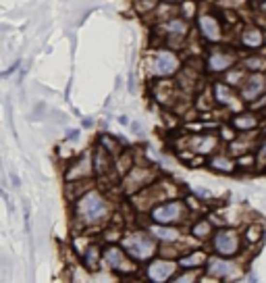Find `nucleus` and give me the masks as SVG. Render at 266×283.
Masks as SVG:
<instances>
[{
    "instance_id": "f257e3e1",
    "label": "nucleus",
    "mask_w": 266,
    "mask_h": 283,
    "mask_svg": "<svg viewBox=\"0 0 266 283\" xmlns=\"http://www.w3.org/2000/svg\"><path fill=\"white\" fill-rule=\"evenodd\" d=\"M77 212H79V217L83 221H88V223H98V221H102L104 217H106L108 204H106V200H104L100 194L89 192L88 196H83L79 200Z\"/></svg>"
},
{
    "instance_id": "f03ea898",
    "label": "nucleus",
    "mask_w": 266,
    "mask_h": 283,
    "mask_svg": "<svg viewBox=\"0 0 266 283\" xmlns=\"http://www.w3.org/2000/svg\"><path fill=\"white\" fill-rule=\"evenodd\" d=\"M123 246H125V250L129 252V256L135 258V260H148L154 254V250H156L154 239H150L148 236H144V233H133V236H127L123 239Z\"/></svg>"
},
{
    "instance_id": "7ed1b4c3",
    "label": "nucleus",
    "mask_w": 266,
    "mask_h": 283,
    "mask_svg": "<svg viewBox=\"0 0 266 283\" xmlns=\"http://www.w3.org/2000/svg\"><path fill=\"white\" fill-rule=\"evenodd\" d=\"M181 215H183V204L181 202H166V204H160L158 209L152 210L154 221H158V223H163V225L179 221Z\"/></svg>"
},
{
    "instance_id": "20e7f679",
    "label": "nucleus",
    "mask_w": 266,
    "mask_h": 283,
    "mask_svg": "<svg viewBox=\"0 0 266 283\" xmlns=\"http://www.w3.org/2000/svg\"><path fill=\"white\" fill-rule=\"evenodd\" d=\"M214 248H216V252H221V254H235L239 250V239H237L233 231L222 229L214 236Z\"/></svg>"
},
{
    "instance_id": "39448f33",
    "label": "nucleus",
    "mask_w": 266,
    "mask_h": 283,
    "mask_svg": "<svg viewBox=\"0 0 266 283\" xmlns=\"http://www.w3.org/2000/svg\"><path fill=\"white\" fill-rule=\"evenodd\" d=\"M179 67V60L173 52H158L154 59V73L156 75H173Z\"/></svg>"
},
{
    "instance_id": "423d86ee",
    "label": "nucleus",
    "mask_w": 266,
    "mask_h": 283,
    "mask_svg": "<svg viewBox=\"0 0 266 283\" xmlns=\"http://www.w3.org/2000/svg\"><path fill=\"white\" fill-rule=\"evenodd\" d=\"M264 89H266L264 75L254 73V75H250V79L246 81V86H243V98L250 100V102H254V100H258L264 94Z\"/></svg>"
},
{
    "instance_id": "0eeeda50",
    "label": "nucleus",
    "mask_w": 266,
    "mask_h": 283,
    "mask_svg": "<svg viewBox=\"0 0 266 283\" xmlns=\"http://www.w3.org/2000/svg\"><path fill=\"white\" fill-rule=\"evenodd\" d=\"M175 273V262L166 260H156L148 267V277L154 281H166Z\"/></svg>"
},
{
    "instance_id": "6e6552de",
    "label": "nucleus",
    "mask_w": 266,
    "mask_h": 283,
    "mask_svg": "<svg viewBox=\"0 0 266 283\" xmlns=\"http://www.w3.org/2000/svg\"><path fill=\"white\" fill-rule=\"evenodd\" d=\"M208 273L212 275V277H233L237 273V267L233 262H227L221 258H210L208 260Z\"/></svg>"
},
{
    "instance_id": "1a4fd4ad",
    "label": "nucleus",
    "mask_w": 266,
    "mask_h": 283,
    "mask_svg": "<svg viewBox=\"0 0 266 283\" xmlns=\"http://www.w3.org/2000/svg\"><path fill=\"white\" fill-rule=\"evenodd\" d=\"M198 25H200V30H202V33L210 40V42H216V40L221 38V30H219V23H216V19L214 17H210V15H202L200 17V21H198Z\"/></svg>"
},
{
    "instance_id": "9d476101",
    "label": "nucleus",
    "mask_w": 266,
    "mask_h": 283,
    "mask_svg": "<svg viewBox=\"0 0 266 283\" xmlns=\"http://www.w3.org/2000/svg\"><path fill=\"white\" fill-rule=\"evenodd\" d=\"M106 262L115 271H129V265L125 262V256L118 248H108L106 250Z\"/></svg>"
},
{
    "instance_id": "9b49d317",
    "label": "nucleus",
    "mask_w": 266,
    "mask_h": 283,
    "mask_svg": "<svg viewBox=\"0 0 266 283\" xmlns=\"http://www.w3.org/2000/svg\"><path fill=\"white\" fill-rule=\"evenodd\" d=\"M233 60H235V57H231V54H212L208 60V67H210V71H222Z\"/></svg>"
},
{
    "instance_id": "f8f14e48",
    "label": "nucleus",
    "mask_w": 266,
    "mask_h": 283,
    "mask_svg": "<svg viewBox=\"0 0 266 283\" xmlns=\"http://www.w3.org/2000/svg\"><path fill=\"white\" fill-rule=\"evenodd\" d=\"M150 231L163 241H175L179 238V229H173V227H158L156 225V227H152Z\"/></svg>"
},
{
    "instance_id": "ddd939ff",
    "label": "nucleus",
    "mask_w": 266,
    "mask_h": 283,
    "mask_svg": "<svg viewBox=\"0 0 266 283\" xmlns=\"http://www.w3.org/2000/svg\"><path fill=\"white\" fill-rule=\"evenodd\" d=\"M262 33L258 31V30H254V27H251V30H248L246 33H243V44L246 46H250V48H256V46H260L262 44Z\"/></svg>"
},
{
    "instance_id": "4468645a",
    "label": "nucleus",
    "mask_w": 266,
    "mask_h": 283,
    "mask_svg": "<svg viewBox=\"0 0 266 283\" xmlns=\"http://www.w3.org/2000/svg\"><path fill=\"white\" fill-rule=\"evenodd\" d=\"M88 173H89V158H81L79 164H77L75 169H71V173L67 175V179H75V177H81Z\"/></svg>"
},
{
    "instance_id": "2eb2a0df",
    "label": "nucleus",
    "mask_w": 266,
    "mask_h": 283,
    "mask_svg": "<svg viewBox=\"0 0 266 283\" xmlns=\"http://www.w3.org/2000/svg\"><path fill=\"white\" fill-rule=\"evenodd\" d=\"M233 125L237 129H251V127H256V117H250V115L237 117V119L233 121Z\"/></svg>"
},
{
    "instance_id": "dca6fc26",
    "label": "nucleus",
    "mask_w": 266,
    "mask_h": 283,
    "mask_svg": "<svg viewBox=\"0 0 266 283\" xmlns=\"http://www.w3.org/2000/svg\"><path fill=\"white\" fill-rule=\"evenodd\" d=\"M202 262H204V254L193 252V254H190V256L181 258V267H195V265H202Z\"/></svg>"
},
{
    "instance_id": "f3484780",
    "label": "nucleus",
    "mask_w": 266,
    "mask_h": 283,
    "mask_svg": "<svg viewBox=\"0 0 266 283\" xmlns=\"http://www.w3.org/2000/svg\"><path fill=\"white\" fill-rule=\"evenodd\" d=\"M216 144V140L214 137H202V142H198L195 144V150H198V152H210V150H212V146Z\"/></svg>"
},
{
    "instance_id": "a211bd4d",
    "label": "nucleus",
    "mask_w": 266,
    "mask_h": 283,
    "mask_svg": "<svg viewBox=\"0 0 266 283\" xmlns=\"http://www.w3.org/2000/svg\"><path fill=\"white\" fill-rule=\"evenodd\" d=\"M214 89H216V100H219V102H229L231 100V89L227 86L216 84Z\"/></svg>"
},
{
    "instance_id": "6ab92c4d",
    "label": "nucleus",
    "mask_w": 266,
    "mask_h": 283,
    "mask_svg": "<svg viewBox=\"0 0 266 283\" xmlns=\"http://www.w3.org/2000/svg\"><path fill=\"white\" fill-rule=\"evenodd\" d=\"M246 67L251 69V71H260V69L266 67V60H264V59H258V57H256V59H248V60H246Z\"/></svg>"
},
{
    "instance_id": "aec40b11",
    "label": "nucleus",
    "mask_w": 266,
    "mask_h": 283,
    "mask_svg": "<svg viewBox=\"0 0 266 283\" xmlns=\"http://www.w3.org/2000/svg\"><path fill=\"white\" fill-rule=\"evenodd\" d=\"M208 231H210V227H208L206 221H202V223H198V225L193 227V236H195V238H206Z\"/></svg>"
},
{
    "instance_id": "412c9836",
    "label": "nucleus",
    "mask_w": 266,
    "mask_h": 283,
    "mask_svg": "<svg viewBox=\"0 0 266 283\" xmlns=\"http://www.w3.org/2000/svg\"><path fill=\"white\" fill-rule=\"evenodd\" d=\"M166 31H171V33H185V23L183 21H171V23H166Z\"/></svg>"
},
{
    "instance_id": "4be33fe9",
    "label": "nucleus",
    "mask_w": 266,
    "mask_h": 283,
    "mask_svg": "<svg viewBox=\"0 0 266 283\" xmlns=\"http://www.w3.org/2000/svg\"><path fill=\"white\" fill-rule=\"evenodd\" d=\"M212 167L214 169H222V171H231V169H233V163H229V161H225V158H214V161H212Z\"/></svg>"
},
{
    "instance_id": "5701e85b",
    "label": "nucleus",
    "mask_w": 266,
    "mask_h": 283,
    "mask_svg": "<svg viewBox=\"0 0 266 283\" xmlns=\"http://www.w3.org/2000/svg\"><path fill=\"white\" fill-rule=\"evenodd\" d=\"M98 252H96V248H89L88 254H86V262H88V268H96V262H98Z\"/></svg>"
},
{
    "instance_id": "b1692460",
    "label": "nucleus",
    "mask_w": 266,
    "mask_h": 283,
    "mask_svg": "<svg viewBox=\"0 0 266 283\" xmlns=\"http://www.w3.org/2000/svg\"><path fill=\"white\" fill-rule=\"evenodd\" d=\"M260 158H262V161L266 163V144H264V146H262V150H260Z\"/></svg>"
},
{
    "instance_id": "393cba45",
    "label": "nucleus",
    "mask_w": 266,
    "mask_h": 283,
    "mask_svg": "<svg viewBox=\"0 0 266 283\" xmlns=\"http://www.w3.org/2000/svg\"><path fill=\"white\" fill-rule=\"evenodd\" d=\"M83 125H86V127H92V119H83Z\"/></svg>"
},
{
    "instance_id": "a878e982",
    "label": "nucleus",
    "mask_w": 266,
    "mask_h": 283,
    "mask_svg": "<svg viewBox=\"0 0 266 283\" xmlns=\"http://www.w3.org/2000/svg\"><path fill=\"white\" fill-rule=\"evenodd\" d=\"M262 9H264V11H266V2H264V6H262Z\"/></svg>"
},
{
    "instance_id": "bb28decb",
    "label": "nucleus",
    "mask_w": 266,
    "mask_h": 283,
    "mask_svg": "<svg viewBox=\"0 0 266 283\" xmlns=\"http://www.w3.org/2000/svg\"><path fill=\"white\" fill-rule=\"evenodd\" d=\"M264 40H266V38H264Z\"/></svg>"
}]
</instances>
